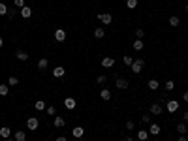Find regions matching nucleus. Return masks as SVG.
I'll list each match as a JSON object with an SVG mask.
<instances>
[{"label":"nucleus","mask_w":188,"mask_h":141,"mask_svg":"<svg viewBox=\"0 0 188 141\" xmlns=\"http://www.w3.org/2000/svg\"><path fill=\"white\" fill-rule=\"evenodd\" d=\"M177 141H186V136H181V137L177 139Z\"/></svg>","instance_id":"nucleus-44"},{"label":"nucleus","mask_w":188,"mask_h":141,"mask_svg":"<svg viewBox=\"0 0 188 141\" xmlns=\"http://www.w3.org/2000/svg\"><path fill=\"white\" fill-rule=\"evenodd\" d=\"M27 128L30 130V132H36V130L40 128V121H38V117H28V118H27Z\"/></svg>","instance_id":"nucleus-1"},{"label":"nucleus","mask_w":188,"mask_h":141,"mask_svg":"<svg viewBox=\"0 0 188 141\" xmlns=\"http://www.w3.org/2000/svg\"><path fill=\"white\" fill-rule=\"evenodd\" d=\"M15 15H17V8H13V9H8V17H9V19H13Z\"/></svg>","instance_id":"nucleus-36"},{"label":"nucleus","mask_w":188,"mask_h":141,"mask_svg":"<svg viewBox=\"0 0 188 141\" xmlns=\"http://www.w3.org/2000/svg\"><path fill=\"white\" fill-rule=\"evenodd\" d=\"M9 94V85H0V96H8Z\"/></svg>","instance_id":"nucleus-26"},{"label":"nucleus","mask_w":188,"mask_h":141,"mask_svg":"<svg viewBox=\"0 0 188 141\" xmlns=\"http://www.w3.org/2000/svg\"><path fill=\"white\" fill-rule=\"evenodd\" d=\"M162 132V128H160V124H156V122H152L151 126H149V134L151 136H158Z\"/></svg>","instance_id":"nucleus-12"},{"label":"nucleus","mask_w":188,"mask_h":141,"mask_svg":"<svg viewBox=\"0 0 188 141\" xmlns=\"http://www.w3.org/2000/svg\"><path fill=\"white\" fill-rule=\"evenodd\" d=\"M47 66H49V60H47V58H40V60H38V70L43 72V70H47Z\"/></svg>","instance_id":"nucleus-17"},{"label":"nucleus","mask_w":188,"mask_h":141,"mask_svg":"<svg viewBox=\"0 0 188 141\" xmlns=\"http://www.w3.org/2000/svg\"><path fill=\"white\" fill-rule=\"evenodd\" d=\"M8 9H9V8H8L4 2H0V15H8Z\"/></svg>","instance_id":"nucleus-29"},{"label":"nucleus","mask_w":188,"mask_h":141,"mask_svg":"<svg viewBox=\"0 0 188 141\" xmlns=\"http://www.w3.org/2000/svg\"><path fill=\"white\" fill-rule=\"evenodd\" d=\"M2 45H4V40H2V36H0V49H2Z\"/></svg>","instance_id":"nucleus-45"},{"label":"nucleus","mask_w":188,"mask_h":141,"mask_svg":"<svg viewBox=\"0 0 188 141\" xmlns=\"http://www.w3.org/2000/svg\"><path fill=\"white\" fill-rule=\"evenodd\" d=\"M64 73H66V72H64L62 66H57V68L53 70V75H55V77H64Z\"/></svg>","instance_id":"nucleus-22"},{"label":"nucleus","mask_w":188,"mask_h":141,"mask_svg":"<svg viewBox=\"0 0 188 141\" xmlns=\"http://www.w3.org/2000/svg\"><path fill=\"white\" fill-rule=\"evenodd\" d=\"M183 118H184V122H188V111H184V113H183Z\"/></svg>","instance_id":"nucleus-42"},{"label":"nucleus","mask_w":188,"mask_h":141,"mask_svg":"<svg viewBox=\"0 0 188 141\" xmlns=\"http://www.w3.org/2000/svg\"><path fill=\"white\" fill-rule=\"evenodd\" d=\"M136 36H137V40H143V36H145V30H143V28H137V30H136Z\"/></svg>","instance_id":"nucleus-34"},{"label":"nucleus","mask_w":188,"mask_h":141,"mask_svg":"<svg viewBox=\"0 0 188 141\" xmlns=\"http://www.w3.org/2000/svg\"><path fill=\"white\" fill-rule=\"evenodd\" d=\"M6 141H15V139H13V137H8V139H6Z\"/></svg>","instance_id":"nucleus-46"},{"label":"nucleus","mask_w":188,"mask_h":141,"mask_svg":"<svg viewBox=\"0 0 188 141\" xmlns=\"http://www.w3.org/2000/svg\"><path fill=\"white\" fill-rule=\"evenodd\" d=\"M177 132H179L181 136H186V132H188L186 124H184V122H179V124H177Z\"/></svg>","instance_id":"nucleus-23"},{"label":"nucleus","mask_w":188,"mask_h":141,"mask_svg":"<svg viewBox=\"0 0 188 141\" xmlns=\"http://www.w3.org/2000/svg\"><path fill=\"white\" fill-rule=\"evenodd\" d=\"M179 23H181V21H179V17H177V15H171V17H169V25H171V26H179Z\"/></svg>","instance_id":"nucleus-27"},{"label":"nucleus","mask_w":188,"mask_h":141,"mask_svg":"<svg viewBox=\"0 0 188 141\" xmlns=\"http://www.w3.org/2000/svg\"><path fill=\"white\" fill-rule=\"evenodd\" d=\"M15 57H17L21 62H25V60H28V53H27V51H17Z\"/></svg>","instance_id":"nucleus-18"},{"label":"nucleus","mask_w":188,"mask_h":141,"mask_svg":"<svg viewBox=\"0 0 188 141\" xmlns=\"http://www.w3.org/2000/svg\"><path fill=\"white\" fill-rule=\"evenodd\" d=\"M83 134H85V128H83V126H75V128L72 130V136H73L75 139H81Z\"/></svg>","instance_id":"nucleus-8"},{"label":"nucleus","mask_w":188,"mask_h":141,"mask_svg":"<svg viewBox=\"0 0 188 141\" xmlns=\"http://www.w3.org/2000/svg\"><path fill=\"white\" fill-rule=\"evenodd\" d=\"M165 109H168L169 113H177V111H179V102H177V100H169L168 105H165Z\"/></svg>","instance_id":"nucleus-5"},{"label":"nucleus","mask_w":188,"mask_h":141,"mask_svg":"<svg viewBox=\"0 0 188 141\" xmlns=\"http://www.w3.org/2000/svg\"><path fill=\"white\" fill-rule=\"evenodd\" d=\"M66 126V121L62 117H55V128H64Z\"/></svg>","instance_id":"nucleus-20"},{"label":"nucleus","mask_w":188,"mask_h":141,"mask_svg":"<svg viewBox=\"0 0 188 141\" xmlns=\"http://www.w3.org/2000/svg\"><path fill=\"white\" fill-rule=\"evenodd\" d=\"M143 66H145V60L137 58V60H134V64L130 66V70H132V73H139V72L143 70Z\"/></svg>","instance_id":"nucleus-2"},{"label":"nucleus","mask_w":188,"mask_h":141,"mask_svg":"<svg viewBox=\"0 0 188 141\" xmlns=\"http://www.w3.org/2000/svg\"><path fill=\"white\" fill-rule=\"evenodd\" d=\"M164 86H165V90H173V89H175V83H173L171 79H168V81H165V85H164Z\"/></svg>","instance_id":"nucleus-30"},{"label":"nucleus","mask_w":188,"mask_h":141,"mask_svg":"<svg viewBox=\"0 0 188 141\" xmlns=\"http://www.w3.org/2000/svg\"><path fill=\"white\" fill-rule=\"evenodd\" d=\"M183 100H184V102H186V104H188V90H186V92H184V94H183Z\"/></svg>","instance_id":"nucleus-41"},{"label":"nucleus","mask_w":188,"mask_h":141,"mask_svg":"<svg viewBox=\"0 0 188 141\" xmlns=\"http://www.w3.org/2000/svg\"><path fill=\"white\" fill-rule=\"evenodd\" d=\"M126 6H128L130 9H134V8H137V0H126Z\"/></svg>","instance_id":"nucleus-32"},{"label":"nucleus","mask_w":188,"mask_h":141,"mask_svg":"<svg viewBox=\"0 0 188 141\" xmlns=\"http://www.w3.org/2000/svg\"><path fill=\"white\" fill-rule=\"evenodd\" d=\"M147 86H149L151 90H158V86H160V83H158L156 79H151V81L147 83Z\"/></svg>","instance_id":"nucleus-24"},{"label":"nucleus","mask_w":188,"mask_h":141,"mask_svg":"<svg viewBox=\"0 0 188 141\" xmlns=\"http://www.w3.org/2000/svg\"><path fill=\"white\" fill-rule=\"evenodd\" d=\"M55 141H68V137H66V136H59V137L55 139Z\"/></svg>","instance_id":"nucleus-40"},{"label":"nucleus","mask_w":188,"mask_h":141,"mask_svg":"<svg viewBox=\"0 0 188 141\" xmlns=\"http://www.w3.org/2000/svg\"><path fill=\"white\" fill-rule=\"evenodd\" d=\"M77 141H85V139H83V137H81V139H77Z\"/></svg>","instance_id":"nucleus-47"},{"label":"nucleus","mask_w":188,"mask_h":141,"mask_svg":"<svg viewBox=\"0 0 188 141\" xmlns=\"http://www.w3.org/2000/svg\"><path fill=\"white\" fill-rule=\"evenodd\" d=\"M134 128H136L134 121H128V122H126V130H134Z\"/></svg>","instance_id":"nucleus-38"},{"label":"nucleus","mask_w":188,"mask_h":141,"mask_svg":"<svg viewBox=\"0 0 188 141\" xmlns=\"http://www.w3.org/2000/svg\"><path fill=\"white\" fill-rule=\"evenodd\" d=\"M0 137H2V139L12 137V128H9V126H2V128H0Z\"/></svg>","instance_id":"nucleus-11"},{"label":"nucleus","mask_w":188,"mask_h":141,"mask_svg":"<svg viewBox=\"0 0 188 141\" xmlns=\"http://www.w3.org/2000/svg\"><path fill=\"white\" fill-rule=\"evenodd\" d=\"M147 137H149V130H139L137 132V139L139 141H147Z\"/></svg>","instance_id":"nucleus-21"},{"label":"nucleus","mask_w":188,"mask_h":141,"mask_svg":"<svg viewBox=\"0 0 188 141\" xmlns=\"http://www.w3.org/2000/svg\"><path fill=\"white\" fill-rule=\"evenodd\" d=\"M107 81V77H105V75H98V85H104Z\"/></svg>","instance_id":"nucleus-37"},{"label":"nucleus","mask_w":188,"mask_h":141,"mask_svg":"<svg viewBox=\"0 0 188 141\" xmlns=\"http://www.w3.org/2000/svg\"><path fill=\"white\" fill-rule=\"evenodd\" d=\"M66 40V30L64 28H57L55 30V41H64Z\"/></svg>","instance_id":"nucleus-7"},{"label":"nucleus","mask_w":188,"mask_h":141,"mask_svg":"<svg viewBox=\"0 0 188 141\" xmlns=\"http://www.w3.org/2000/svg\"><path fill=\"white\" fill-rule=\"evenodd\" d=\"M13 139H15V141H27V134L21 132V130H17V132L13 134Z\"/></svg>","instance_id":"nucleus-16"},{"label":"nucleus","mask_w":188,"mask_h":141,"mask_svg":"<svg viewBox=\"0 0 188 141\" xmlns=\"http://www.w3.org/2000/svg\"><path fill=\"white\" fill-rule=\"evenodd\" d=\"M122 141H134V137H130V136H126V137H124Z\"/></svg>","instance_id":"nucleus-43"},{"label":"nucleus","mask_w":188,"mask_h":141,"mask_svg":"<svg viewBox=\"0 0 188 141\" xmlns=\"http://www.w3.org/2000/svg\"><path fill=\"white\" fill-rule=\"evenodd\" d=\"M98 19H100L104 25H111L113 23V15L111 13H98Z\"/></svg>","instance_id":"nucleus-4"},{"label":"nucleus","mask_w":188,"mask_h":141,"mask_svg":"<svg viewBox=\"0 0 188 141\" xmlns=\"http://www.w3.org/2000/svg\"><path fill=\"white\" fill-rule=\"evenodd\" d=\"M75 105H77V102H75V98H72V96H68V98H64V107L66 109H75Z\"/></svg>","instance_id":"nucleus-6"},{"label":"nucleus","mask_w":188,"mask_h":141,"mask_svg":"<svg viewBox=\"0 0 188 141\" xmlns=\"http://www.w3.org/2000/svg\"><path fill=\"white\" fill-rule=\"evenodd\" d=\"M102 66L104 68H113L115 66V58L113 57H104L102 58Z\"/></svg>","instance_id":"nucleus-9"},{"label":"nucleus","mask_w":188,"mask_h":141,"mask_svg":"<svg viewBox=\"0 0 188 141\" xmlns=\"http://www.w3.org/2000/svg\"><path fill=\"white\" fill-rule=\"evenodd\" d=\"M17 83H19V79L15 77V75H12V77H9V79H8V85H9V86H15Z\"/></svg>","instance_id":"nucleus-31"},{"label":"nucleus","mask_w":188,"mask_h":141,"mask_svg":"<svg viewBox=\"0 0 188 141\" xmlns=\"http://www.w3.org/2000/svg\"><path fill=\"white\" fill-rule=\"evenodd\" d=\"M45 107H47V105H45V102H43V100H38V102L34 104V109H36V111H45Z\"/></svg>","instance_id":"nucleus-19"},{"label":"nucleus","mask_w":188,"mask_h":141,"mask_svg":"<svg viewBox=\"0 0 188 141\" xmlns=\"http://www.w3.org/2000/svg\"><path fill=\"white\" fill-rule=\"evenodd\" d=\"M186 13H188V4H186Z\"/></svg>","instance_id":"nucleus-48"},{"label":"nucleus","mask_w":188,"mask_h":141,"mask_svg":"<svg viewBox=\"0 0 188 141\" xmlns=\"http://www.w3.org/2000/svg\"><path fill=\"white\" fill-rule=\"evenodd\" d=\"M141 121H143V122H151V117H149V115H143Z\"/></svg>","instance_id":"nucleus-39"},{"label":"nucleus","mask_w":188,"mask_h":141,"mask_svg":"<svg viewBox=\"0 0 188 141\" xmlns=\"http://www.w3.org/2000/svg\"><path fill=\"white\" fill-rule=\"evenodd\" d=\"M124 64H126V66H132V64H134V58L128 57V55H124Z\"/></svg>","instance_id":"nucleus-35"},{"label":"nucleus","mask_w":188,"mask_h":141,"mask_svg":"<svg viewBox=\"0 0 188 141\" xmlns=\"http://www.w3.org/2000/svg\"><path fill=\"white\" fill-rule=\"evenodd\" d=\"M19 13H21V17H23V19H28V17H32V8H30V6H25V8L19 9Z\"/></svg>","instance_id":"nucleus-10"},{"label":"nucleus","mask_w":188,"mask_h":141,"mask_svg":"<svg viewBox=\"0 0 188 141\" xmlns=\"http://www.w3.org/2000/svg\"><path fill=\"white\" fill-rule=\"evenodd\" d=\"M132 47H134L136 51H141L143 47H145V41H143V40H136V41H134V45H132Z\"/></svg>","instance_id":"nucleus-25"},{"label":"nucleus","mask_w":188,"mask_h":141,"mask_svg":"<svg viewBox=\"0 0 188 141\" xmlns=\"http://www.w3.org/2000/svg\"><path fill=\"white\" fill-rule=\"evenodd\" d=\"M100 98H102L104 102L111 100V90H109V89H102V92H100Z\"/></svg>","instance_id":"nucleus-15"},{"label":"nucleus","mask_w":188,"mask_h":141,"mask_svg":"<svg viewBox=\"0 0 188 141\" xmlns=\"http://www.w3.org/2000/svg\"><path fill=\"white\" fill-rule=\"evenodd\" d=\"M105 36V30H104V26H98V28H94V38L96 40H102Z\"/></svg>","instance_id":"nucleus-13"},{"label":"nucleus","mask_w":188,"mask_h":141,"mask_svg":"<svg viewBox=\"0 0 188 141\" xmlns=\"http://www.w3.org/2000/svg\"><path fill=\"white\" fill-rule=\"evenodd\" d=\"M45 111H47V115H51V117H53V115H57V107H55V105H47V107H45Z\"/></svg>","instance_id":"nucleus-28"},{"label":"nucleus","mask_w":188,"mask_h":141,"mask_svg":"<svg viewBox=\"0 0 188 141\" xmlns=\"http://www.w3.org/2000/svg\"><path fill=\"white\" fill-rule=\"evenodd\" d=\"M115 86H117V89H120V90H124V89H128V86H130V81L124 79V77H117V79H115Z\"/></svg>","instance_id":"nucleus-3"},{"label":"nucleus","mask_w":188,"mask_h":141,"mask_svg":"<svg viewBox=\"0 0 188 141\" xmlns=\"http://www.w3.org/2000/svg\"><path fill=\"white\" fill-rule=\"evenodd\" d=\"M13 4H15V8L17 9H21V8H25L27 4H25V0H13Z\"/></svg>","instance_id":"nucleus-33"},{"label":"nucleus","mask_w":188,"mask_h":141,"mask_svg":"<svg viewBox=\"0 0 188 141\" xmlns=\"http://www.w3.org/2000/svg\"><path fill=\"white\" fill-rule=\"evenodd\" d=\"M162 111H164V107H162L160 104H152V105H151V113H152V115H160Z\"/></svg>","instance_id":"nucleus-14"}]
</instances>
